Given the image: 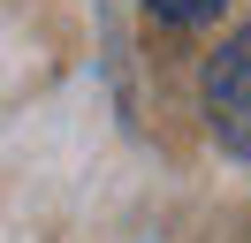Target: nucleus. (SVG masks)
Here are the masks:
<instances>
[{
  "instance_id": "obj_1",
  "label": "nucleus",
  "mask_w": 251,
  "mask_h": 243,
  "mask_svg": "<svg viewBox=\"0 0 251 243\" xmlns=\"http://www.w3.org/2000/svg\"><path fill=\"white\" fill-rule=\"evenodd\" d=\"M205 129L228 160H251V23H236L205 61Z\"/></svg>"
},
{
  "instance_id": "obj_2",
  "label": "nucleus",
  "mask_w": 251,
  "mask_h": 243,
  "mask_svg": "<svg viewBox=\"0 0 251 243\" xmlns=\"http://www.w3.org/2000/svg\"><path fill=\"white\" fill-rule=\"evenodd\" d=\"M145 8H152L160 23H213L228 0H145Z\"/></svg>"
}]
</instances>
